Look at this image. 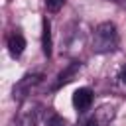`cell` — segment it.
<instances>
[{"mask_svg": "<svg viewBox=\"0 0 126 126\" xmlns=\"http://www.w3.org/2000/svg\"><path fill=\"white\" fill-rule=\"evenodd\" d=\"M6 47H8V53H10L12 57H20V55L24 53V49H26V39H24V35H22L20 30H14V32L8 35Z\"/></svg>", "mask_w": 126, "mask_h": 126, "instance_id": "5b68a950", "label": "cell"}, {"mask_svg": "<svg viewBox=\"0 0 126 126\" xmlns=\"http://www.w3.org/2000/svg\"><path fill=\"white\" fill-rule=\"evenodd\" d=\"M93 104V91L89 87H81L73 93V106L79 114H85Z\"/></svg>", "mask_w": 126, "mask_h": 126, "instance_id": "277c9868", "label": "cell"}, {"mask_svg": "<svg viewBox=\"0 0 126 126\" xmlns=\"http://www.w3.org/2000/svg\"><path fill=\"white\" fill-rule=\"evenodd\" d=\"M39 81H41V75H37V73H28V75H24V77L14 85V89H12V98L18 100V102H22L24 98H28V94L32 93V89H33Z\"/></svg>", "mask_w": 126, "mask_h": 126, "instance_id": "3957f363", "label": "cell"}, {"mask_svg": "<svg viewBox=\"0 0 126 126\" xmlns=\"http://www.w3.org/2000/svg\"><path fill=\"white\" fill-rule=\"evenodd\" d=\"M116 87L120 89V93L126 96V63L120 67V71H118V77H116Z\"/></svg>", "mask_w": 126, "mask_h": 126, "instance_id": "9c48e42d", "label": "cell"}, {"mask_svg": "<svg viewBox=\"0 0 126 126\" xmlns=\"http://www.w3.org/2000/svg\"><path fill=\"white\" fill-rule=\"evenodd\" d=\"M41 47H43V53L49 57L51 55V28H49V22L43 20V30H41Z\"/></svg>", "mask_w": 126, "mask_h": 126, "instance_id": "52a82bcc", "label": "cell"}, {"mask_svg": "<svg viewBox=\"0 0 126 126\" xmlns=\"http://www.w3.org/2000/svg\"><path fill=\"white\" fill-rule=\"evenodd\" d=\"M93 51L98 55L104 53H112L118 47V30L112 22H102L94 28L93 33V43H91Z\"/></svg>", "mask_w": 126, "mask_h": 126, "instance_id": "6da1fadb", "label": "cell"}, {"mask_svg": "<svg viewBox=\"0 0 126 126\" xmlns=\"http://www.w3.org/2000/svg\"><path fill=\"white\" fill-rule=\"evenodd\" d=\"M116 116V106L114 104H100L91 116L83 118V126H110V122Z\"/></svg>", "mask_w": 126, "mask_h": 126, "instance_id": "7a4b0ae2", "label": "cell"}, {"mask_svg": "<svg viewBox=\"0 0 126 126\" xmlns=\"http://www.w3.org/2000/svg\"><path fill=\"white\" fill-rule=\"evenodd\" d=\"M79 69H81V63H77V61H75V63H71V65H69L65 71H61V73L57 75L55 89H57V87H61V85H67L69 81H73V77H75V73H77Z\"/></svg>", "mask_w": 126, "mask_h": 126, "instance_id": "8992f818", "label": "cell"}, {"mask_svg": "<svg viewBox=\"0 0 126 126\" xmlns=\"http://www.w3.org/2000/svg\"><path fill=\"white\" fill-rule=\"evenodd\" d=\"M45 126H67V122L59 116V114H55V112H47V116H45Z\"/></svg>", "mask_w": 126, "mask_h": 126, "instance_id": "ba28073f", "label": "cell"}, {"mask_svg": "<svg viewBox=\"0 0 126 126\" xmlns=\"http://www.w3.org/2000/svg\"><path fill=\"white\" fill-rule=\"evenodd\" d=\"M63 4H65V0H45L47 10H51V12H57V10H59Z\"/></svg>", "mask_w": 126, "mask_h": 126, "instance_id": "30bf717a", "label": "cell"}, {"mask_svg": "<svg viewBox=\"0 0 126 126\" xmlns=\"http://www.w3.org/2000/svg\"><path fill=\"white\" fill-rule=\"evenodd\" d=\"M110 2H114V4H118V6H122V8H126V0H110Z\"/></svg>", "mask_w": 126, "mask_h": 126, "instance_id": "8fae6325", "label": "cell"}]
</instances>
